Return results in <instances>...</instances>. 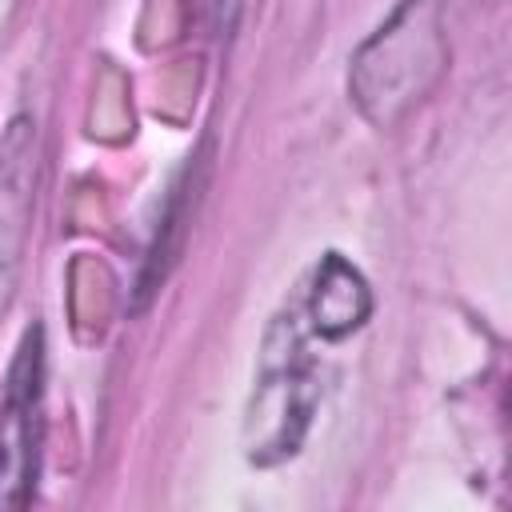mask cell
<instances>
[{"instance_id":"obj_1","label":"cell","mask_w":512,"mask_h":512,"mask_svg":"<svg viewBox=\"0 0 512 512\" xmlns=\"http://www.w3.org/2000/svg\"><path fill=\"white\" fill-rule=\"evenodd\" d=\"M316 408V376L304 356L296 324H276L268 336L260 384L248 408V456L256 464H272L280 456H292L308 420Z\"/></svg>"},{"instance_id":"obj_2","label":"cell","mask_w":512,"mask_h":512,"mask_svg":"<svg viewBox=\"0 0 512 512\" xmlns=\"http://www.w3.org/2000/svg\"><path fill=\"white\" fill-rule=\"evenodd\" d=\"M40 428V332H32L8 372L0 400V508H20L36 476Z\"/></svg>"},{"instance_id":"obj_3","label":"cell","mask_w":512,"mask_h":512,"mask_svg":"<svg viewBox=\"0 0 512 512\" xmlns=\"http://www.w3.org/2000/svg\"><path fill=\"white\" fill-rule=\"evenodd\" d=\"M368 316V288L364 276L344 264L340 256H324L316 268V284L308 292V320L324 340H340L360 328Z\"/></svg>"},{"instance_id":"obj_4","label":"cell","mask_w":512,"mask_h":512,"mask_svg":"<svg viewBox=\"0 0 512 512\" xmlns=\"http://www.w3.org/2000/svg\"><path fill=\"white\" fill-rule=\"evenodd\" d=\"M28 188H32V132L20 120L0 144V292L8 284V264L16 260V240L28 216Z\"/></svg>"}]
</instances>
